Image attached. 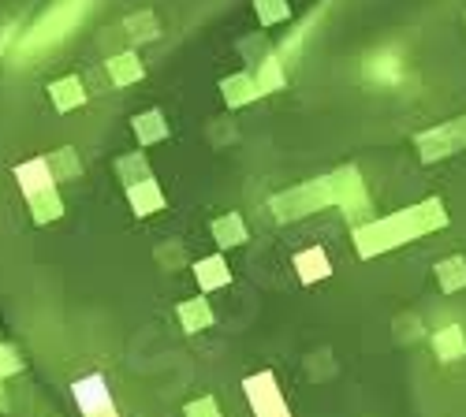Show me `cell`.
Segmentation results:
<instances>
[{
  "label": "cell",
  "mask_w": 466,
  "mask_h": 417,
  "mask_svg": "<svg viewBox=\"0 0 466 417\" xmlns=\"http://www.w3.org/2000/svg\"><path fill=\"white\" fill-rule=\"evenodd\" d=\"M75 399H79V406L87 410L90 417H97L104 406H109V388H104L101 377H87V380L75 384Z\"/></svg>",
  "instance_id": "1"
}]
</instances>
